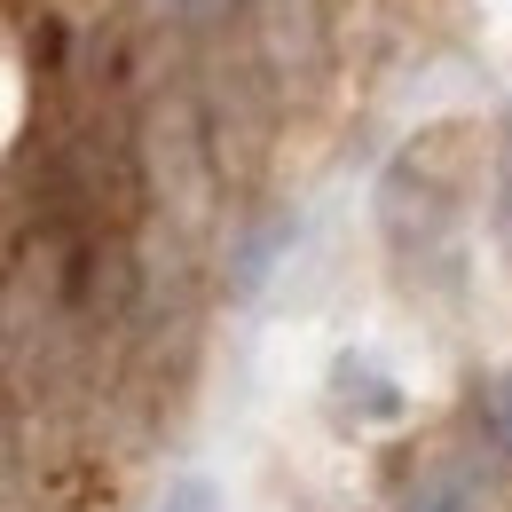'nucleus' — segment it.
<instances>
[{"label":"nucleus","instance_id":"f257e3e1","mask_svg":"<svg viewBox=\"0 0 512 512\" xmlns=\"http://www.w3.org/2000/svg\"><path fill=\"white\" fill-rule=\"evenodd\" d=\"M331 402H339L347 418H363V426H394V418L410 410L402 379L379 371V355H371V347H347V355L331 363Z\"/></svg>","mask_w":512,"mask_h":512},{"label":"nucleus","instance_id":"f03ea898","mask_svg":"<svg viewBox=\"0 0 512 512\" xmlns=\"http://www.w3.org/2000/svg\"><path fill=\"white\" fill-rule=\"evenodd\" d=\"M402 512H481V481L465 465H426L402 489Z\"/></svg>","mask_w":512,"mask_h":512},{"label":"nucleus","instance_id":"7ed1b4c3","mask_svg":"<svg viewBox=\"0 0 512 512\" xmlns=\"http://www.w3.org/2000/svg\"><path fill=\"white\" fill-rule=\"evenodd\" d=\"M150 512H221V489H213L205 473H182V481H166V497Z\"/></svg>","mask_w":512,"mask_h":512},{"label":"nucleus","instance_id":"20e7f679","mask_svg":"<svg viewBox=\"0 0 512 512\" xmlns=\"http://www.w3.org/2000/svg\"><path fill=\"white\" fill-rule=\"evenodd\" d=\"M489 426L512 442V371H497V379H489Z\"/></svg>","mask_w":512,"mask_h":512}]
</instances>
